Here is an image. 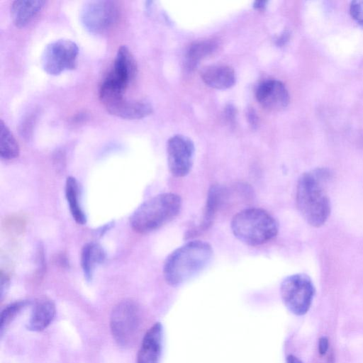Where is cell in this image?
<instances>
[{
	"label": "cell",
	"instance_id": "ffe728a7",
	"mask_svg": "<svg viewBox=\"0 0 363 363\" xmlns=\"http://www.w3.org/2000/svg\"><path fill=\"white\" fill-rule=\"evenodd\" d=\"M217 47L218 43L213 39L197 41L192 43L186 52V60L189 67H194L201 60L212 54Z\"/></svg>",
	"mask_w": 363,
	"mask_h": 363
},
{
	"label": "cell",
	"instance_id": "d4e9b609",
	"mask_svg": "<svg viewBox=\"0 0 363 363\" xmlns=\"http://www.w3.org/2000/svg\"><path fill=\"white\" fill-rule=\"evenodd\" d=\"M328 349V340L325 337H322L318 342V351L322 355L325 354Z\"/></svg>",
	"mask_w": 363,
	"mask_h": 363
},
{
	"label": "cell",
	"instance_id": "9c48e42d",
	"mask_svg": "<svg viewBox=\"0 0 363 363\" xmlns=\"http://www.w3.org/2000/svg\"><path fill=\"white\" fill-rule=\"evenodd\" d=\"M79 48L68 39H59L50 43L41 55V66L50 75L57 76L65 71L73 70L77 65Z\"/></svg>",
	"mask_w": 363,
	"mask_h": 363
},
{
	"label": "cell",
	"instance_id": "4dcf8cb0",
	"mask_svg": "<svg viewBox=\"0 0 363 363\" xmlns=\"http://www.w3.org/2000/svg\"><path fill=\"white\" fill-rule=\"evenodd\" d=\"M328 363H335L334 356L333 354H331L329 357L328 360Z\"/></svg>",
	"mask_w": 363,
	"mask_h": 363
},
{
	"label": "cell",
	"instance_id": "4316f807",
	"mask_svg": "<svg viewBox=\"0 0 363 363\" xmlns=\"http://www.w3.org/2000/svg\"><path fill=\"white\" fill-rule=\"evenodd\" d=\"M225 115L226 119L230 123H233L235 121V111L232 105L229 104L228 106L225 107Z\"/></svg>",
	"mask_w": 363,
	"mask_h": 363
},
{
	"label": "cell",
	"instance_id": "52a82bcc",
	"mask_svg": "<svg viewBox=\"0 0 363 363\" xmlns=\"http://www.w3.org/2000/svg\"><path fill=\"white\" fill-rule=\"evenodd\" d=\"M140 324V311L131 300L119 303L111 315V330L116 342L122 347L133 344Z\"/></svg>",
	"mask_w": 363,
	"mask_h": 363
},
{
	"label": "cell",
	"instance_id": "30bf717a",
	"mask_svg": "<svg viewBox=\"0 0 363 363\" xmlns=\"http://www.w3.org/2000/svg\"><path fill=\"white\" fill-rule=\"evenodd\" d=\"M194 152V143L186 136L175 135L168 140L167 164L172 176L182 178L189 174L193 166Z\"/></svg>",
	"mask_w": 363,
	"mask_h": 363
},
{
	"label": "cell",
	"instance_id": "f1b7e54d",
	"mask_svg": "<svg viewBox=\"0 0 363 363\" xmlns=\"http://www.w3.org/2000/svg\"><path fill=\"white\" fill-rule=\"evenodd\" d=\"M288 39H289V33L286 31L284 33H282L281 36H280L277 39V44L279 45H283L286 42V40Z\"/></svg>",
	"mask_w": 363,
	"mask_h": 363
},
{
	"label": "cell",
	"instance_id": "ac0fdd59",
	"mask_svg": "<svg viewBox=\"0 0 363 363\" xmlns=\"http://www.w3.org/2000/svg\"><path fill=\"white\" fill-rule=\"evenodd\" d=\"M105 258V252L99 244L89 242L84 246L81 253V264L87 280L91 279L95 267L102 263Z\"/></svg>",
	"mask_w": 363,
	"mask_h": 363
},
{
	"label": "cell",
	"instance_id": "44dd1931",
	"mask_svg": "<svg viewBox=\"0 0 363 363\" xmlns=\"http://www.w3.org/2000/svg\"><path fill=\"white\" fill-rule=\"evenodd\" d=\"M0 156L2 160H11L18 157L19 145L9 127L1 120Z\"/></svg>",
	"mask_w": 363,
	"mask_h": 363
},
{
	"label": "cell",
	"instance_id": "603a6c76",
	"mask_svg": "<svg viewBox=\"0 0 363 363\" xmlns=\"http://www.w3.org/2000/svg\"><path fill=\"white\" fill-rule=\"evenodd\" d=\"M350 13L354 21L363 27V0L351 1Z\"/></svg>",
	"mask_w": 363,
	"mask_h": 363
},
{
	"label": "cell",
	"instance_id": "8fae6325",
	"mask_svg": "<svg viewBox=\"0 0 363 363\" xmlns=\"http://www.w3.org/2000/svg\"><path fill=\"white\" fill-rule=\"evenodd\" d=\"M255 96L260 105L271 111L285 108L290 101L286 87L277 79H267L260 83L256 89Z\"/></svg>",
	"mask_w": 363,
	"mask_h": 363
},
{
	"label": "cell",
	"instance_id": "8992f818",
	"mask_svg": "<svg viewBox=\"0 0 363 363\" xmlns=\"http://www.w3.org/2000/svg\"><path fill=\"white\" fill-rule=\"evenodd\" d=\"M281 297L285 306L292 313L304 315L309 310L315 294L311 278L305 274L286 277L280 286Z\"/></svg>",
	"mask_w": 363,
	"mask_h": 363
},
{
	"label": "cell",
	"instance_id": "83f0119b",
	"mask_svg": "<svg viewBox=\"0 0 363 363\" xmlns=\"http://www.w3.org/2000/svg\"><path fill=\"white\" fill-rule=\"evenodd\" d=\"M267 4L266 1H256L253 4V7L257 10H262L266 7Z\"/></svg>",
	"mask_w": 363,
	"mask_h": 363
},
{
	"label": "cell",
	"instance_id": "7402d4cb",
	"mask_svg": "<svg viewBox=\"0 0 363 363\" xmlns=\"http://www.w3.org/2000/svg\"><path fill=\"white\" fill-rule=\"evenodd\" d=\"M26 301H18L7 306L1 312L0 320L1 336L5 333L11 323L18 314L26 306Z\"/></svg>",
	"mask_w": 363,
	"mask_h": 363
},
{
	"label": "cell",
	"instance_id": "6da1fadb",
	"mask_svg": "<svg viewBox=\"0 0 363 363\" xmlns=\"http://www.w3.org/2000/svg\"><path fill=\"white\" fill-rule=\"evenodd\" d=\"M331 178L326 168H316L303 173L298 179L296 201L303 219L311 226L318 228L328 220L330 213L327 184Z\"/></svg>",
	"mask_w": 363,
	"mask_h": 363
},
{
	"label": "cell",
	"instance_id": "277c9868",
	"mask_svg": "<svg viewBox=\"0 0 363 363\" xmlns=\"http://www.w3.org/2000/svg\"><path fill=\"white\" fill-rule=\"evenodd\" d=\"M230 228L238 240L250 246L269 242L279 231L277 220L260 208H248L238 212L231 220Z\"/></svg>",
	"mask_w": 363,
	"mask_h": 363
},
{
	"label": "cell",
	"instance_id": "9a60e30c",
	"mask_svg": "<svg viewBox=\"0 0 363 363\" xmlns=\"http://www.w3.org/2000/svg\"><path fill=\"white\" fill-rule=\"evenodd\" d=\"M201 77L208 86L217 89L232 87L236 81L234 69L228 65H213L204 69Z\"/></svg>",
	"mask_w": 363,
	"mask_h": 363
},
{
	"label": "cell",
	"instance_id": "3957f363",
	"mask_svg": "<svg viewBox=\"0 0 363 363\" xmlns=\"http://www.w3.org/2000/svg\"><path fill=\"white\" fill-rule=\"evenodd\" d=\"M182 201L174 193H163L143 202L130 218L132 228L138 233L156 230L175 218L182 209Z\"/></svg>",
	"mask_w": 363,
	"mask_h": 363
},
{
	"label": "cell",
	"instance_id": "484cf974",
	"mask_svg": "<svg viewBox=\"0 0 363 363\" xmlns=\"http://www.w3.org/2000/svg\"><path fill=\"white\" fill-rule=\"evenodd\" d=\"M9 279L7 276L4 275L3 272H1V298H3L4 294L7 291L9 287Z\"/></svg>",
	"mask_w": 363,
	"mask_h": 363
},
{
	"label": "cell",
	"instance_id": "7a4b0ae2",
	"mask_svg": "<svg viewBox=\"0 0 363 363\" xmlns=\"http://www.w3.org/2000/svg\"><path fill=\"white\" fill-rule=\"evenodd\" d=\"M211 245L202 240H191L172 252L163 266L166 282L179 286L204 270L212 260Z\"/></svg>",
	"mask_w": 363,
	"mask_h": 363
},
{
	"label": "cell",
	"instance_id": "7c38bea8",
	"mask_svg": "<svg viewBox=\"0 0 363 363\" xmlns=\"http://www.w3.org/2000/svg\"><path fill=\"white\" fill-rule=\"evenodd\" d=\"M111 115L123 119L136 120L152 113V106L145 101H130L125 96L118 97L102 104Z\"/></svg>",
	"mask_w": 363,
	"mask_h": 363
},
{
	"label": "cell",
	"instance_id": "2e32d148",
	"mask_svg": "<svg viewBox=\"0 0 363 363\" xmlns=\"http://www.w3.org/2000/svg\"><path fill=\"white\" fill-rule=\"evenodd\" d=\"M55 311V303L51 300L41 298L37 301L28 323V329L32 331L43 330L53 320Z\"/></svg>",
	"mask_w": 363,
	"mask_h": 363
},
{
	"label": "cell",
	"instance_id": "cb8c5ba5",
	"mask_svg": "<svg viewBox=\"0 0 363 363\" xmlns=\"http://www.w3.org/2000/svg\"><path fill=\"white\" fill-rule=\"evenodd\" d=\"M247 120L250 124V125L255 128L257 126L258 118L256 114V112L253 108H250L247 113Z\"/></svg>",
	"mask_w": 363,
	"mask_h": 363
},
{
	"label": "cell",
	"instance_id": "e0dca14e",
	"mask_svg": "<svg viewBox=\"0 0 363 363\" xmlns=\"http://www.w3.org/2000/svg\"><path fill=\"white\" fill-rule=\"evenodd\" d=\"M225 190L219 185L212 186L208 192L203 216L198 229L191 231V233H201L207 230L212 224L216 212L218 211Z\"/></svg>",
	"mask_w": 363,
	"mask_h": 363
},
{
	"label": "cell",
	"instance_id": "f546056e",
	"mask_svg": "<svg viewBox=\"0 0 363 363\" xmlns=\"http://www.w3.org/2000/svg\"><path fill=\"white\" fill-rule=\"evenodd\" d=\"M286 363H303L298 357L290 354L286 358Z\"/></svg>",
	"mask_w": 363,
	"mask_h": 363
},
{
	"label": "cell",
	"instance_id": "ba28073f",
	"mask_svg": "<svg viewBox=\"0 0 363 363\" xmlns=\"http://www.w3.org/2000/svg\"><path fill=\"white\" fill-rule=\"evenodd\" d=\"M119 9L116 2L110 0L86 1L80 12V21L84 28L95 35L104 34L117 23Z\"/></svg>",
	"mask_w": 363,
	"mask_h": 363
},
{
	"label": "cell",
	"instance_id": "4fadbf2b",
	"mask_svg": "<svg viewBox=\"0 0 363 363\" xmlns=\"http://www.w3.org/2000/svg\"><path fill=\"white\" fill-rule=\"evenodd\" d=\"M163 330L160 323H155L145 334L138 353V363H158Z\"/></svg>",
	"mask_w": 363,
	"mask_h": 363
},
{
	"label": "cell",
	"instance_id": "5bb4252c",
	"mask_svg": "<svg viewBox=\"0 0 363 363\" xmlns=\"http://www.w3.org/2000/svg\"><path fill=\"white\" fill-rule=\"evenodd\" d=\"M46 3V1L41 0L13 1L10 6L13 23L17 28H24L41 11Z\"/></svg>",
	"mask_w": 363,
	"mask_h": 363
},
{
	"label": "cell",
	"instance_id": "d6986e66",
	"mask_svg": "<svg viewBox=\"0 0 363 363\" xmlns=\"http://www.w3.org/2000/svg\"><path fill=\"white\" fill-rule=\"evenodd\" d=\"M65 196L69 205L70 213L79 224L86 223V216L79 201V187L77 179L73 177L67 178L65 183Z\"/></svg>",
	"mask_w": 363,
	"mask_h": 363
},
{
	"label": "cell",
	"instance_id": "5b68a950",
	"mask_svg": "<svg viewBox=\"0 0 363 363\" xmlns=\"http://www.w3.org/2000/svg\"><path fill=\"white\" fill-rule=\"evenodd\" d=\"M136 72L137 64L133 54L126 46H121L111 69L100 84L99 96L124 95Z\"/></svg>",
	"mask_w": 363,
	"mask_h": 363
}]
</instances>
